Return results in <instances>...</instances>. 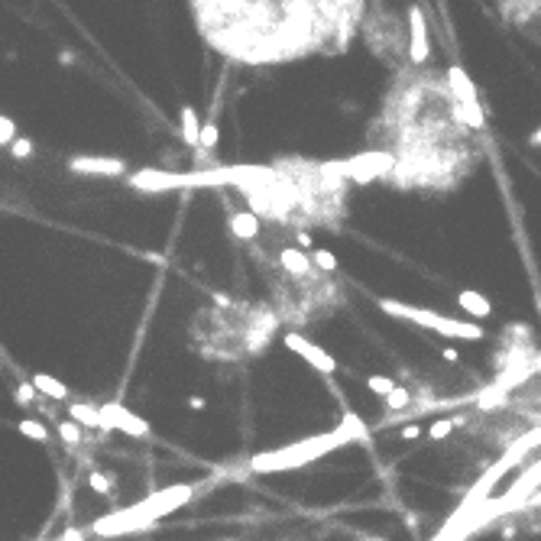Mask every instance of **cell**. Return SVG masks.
<instances>
[{"instance_id": "obj_8", "label": "cell", "mask_w": 541, "mask_h": 541, "mask_svg": "<svg viewBox=\"0 0 541 541\" xmlns=\"http://www.w3.org/2000/svg\"><path fill=\"white\" fill-rule=\"evenodd\" d=\"M409 32H412L409 59H412L415 65L428 62V52H431V46H428V23H424V17H422L418 7H409Z\"/></svg>"}, {"instance_id": "obj_32", "label": "cell", "mask_w": 541, "mask_h": 541, "mask_svg": "<svg viewBox=\"0 0 541 541\" xmlns=\"http://www.w3.org/2000/svg\"><path fill=\"white\" fill-rule=\"evenodd\" d=\"M529 143H531V146H541V127H538V130H535V133H531V137H529Z\"/></svg>"}, {"instance_id": "obj_31", "label": "cell", "mask_w": 541, "mask_h": 541, "mask_svg": "<svg viewBox=\"0 0 541 541\" xmlns=\"http://www.w3.org/2000/svg\"><path fill=\"white\" fill-rule=\"evenodd\" d=\"M188 405H191V409H204V399H201V395H191Z\"/></svg>"}, {"instance_id": "obj_28", "label": "cell", "mask_w": 541, "mask_h": 541, "mask_svg": "<svg viewBox=\"0 0 541 541\" xmlns=\"http://www.w3.org/2000/svg\"><path fill=\"white\" fill-rule=\"evenodd\" d=\"M59 541H85V531H81V529H68Z\"/></svg>"}, {"instance_id": "obj_6", "label": "cell", "mask_w": 541, "mask_h": 541, "mask_svg": "<svg viewBox=\"0 0 541 541\" xmlns=\"http://www.w3.org/2000/svg\"><path fill=\"white\" fill-rule=\"evenodd\" d=\"M282 340H286V347L292 353H298L302 360L311 366V370H318L321 376H334L337 373V360L331 357L324 347H318V344H311V340L305 337V334H295V331H286L282 334Z\"/></svg>"}, {"instance_id": "obj_1", "label": "cell", "mask_w": 541, "mask_h": 541, "mask_svg": "<svg viewBox=\"0 0 541 541\" xmlns=\"http://www.w3.org/2000/svg\"><path fill=\"white\" fill-rule=\"evenodd\" d=\"M357 437H366V424H363L357 415H344V424H340L337 431L308 437V441H302V444L282 447V451L256 454L253 460H250V470H253V473H279V470L305 467V464H311V460L324 457L331 447H340V444H347V441H357Z\"/></svg>"}, {"instance_id": "obj_15", "label": "cell", "mask_w": 541, "mask_h": 541, "mask_svg": "<svg viewBox=\"0 0 541 541\" xmlns=\"http://www.w3.org/2000/svg\"><path fill=\"white\" fill-rule=\"evenodd\" d=\"M382 402H386V412L399 415V412H409V409H412L415 395L409 393V386H399V382H395V389H393V393H389V395H386ZM393 415H389V418H393Z\"/></svg>"}, {"instance_id": "obj_16", "label": "cell", "mask_w": 541, "mask_h": 541, "mask_svg": "<svg viewBox=\"0 0 541 541\" xmlns=\"http://www.w3.org/2000/svg\"><path fill=\"white\" fill-rule=\"evenodd\" d=\"M17 431L20 435H26L30 441H49V431H46V424L43 422H32V418H23V422H17Z\"/></svg>"}, {"instance_id": "obj_2", "label": "cell", "mask_w": 541, "mask_h": 541, "mask_svg": "<svg viewBox=\"0 0 541 541\" xmlns=\"http://www.w3.org/2000/svg\"><path fill=\"white\" fill-rule=\"evenodd\" d=\"M191 496H195V486H191V483H179V486H169V489H156V493H149L143 502H137V506L97 519L95 525H91V531L101 535V538H114V535H127V531L153 529L162 515H169V512H175L179 506H185Z\"/></svg>"}, {"instance_id": "obj_17", "label": "cell", "mask_w": 541, "mask_h": 541, "mask_svg": "<svg viewBox=\"0 0 541 541\" xmlns=\"http://www.w3.org/2000/svg\"><path fill=\"white\" fill-rule=\"evenodd\" d=\"M88 486L95 489L97 496H114V480L107 477V473H101V470H95V473L88 477Z\"/></svg>"}, {"instance_id": "obj_7", "label": "cell", "mask_w": 541, "mask_h": 541, "mask_svg": "<svg viewBox=\"0 0 541 541\" xmlns=\"http://www.w3.org/2000/svg\"><path fill=\"white\" fill-rule=\"evenodd\" d=\"M68 169L78 172V175H104V179H117V175H127V162L110 159V156H75V159H68Z\"/></svg>"}, {"instance_id": "obj_13", "label": "cell", "mask_w": 541, "mask_h": 541, "mask_svg": "<svg viewBox=\"0 0 541 541\" xmlns=\"http://www.w3.org/2000/svg\"><path fill=\"white\" fill-rule=\"evenodd\" d=\"M179 120H181V143L185 146H191V149H198V137H201V120H198V114H195V107H181V114H179Z\"/></svg>"}, {"instance_id": "obj_19", "label": "cell", "mask_w": 541, "mask_h": 541, "mask_svg": "<svg viewBox=\"0 0 541 541\" xmlns=\"http://www.w3.org/2000/svg\"><path fill=\"white\" fill-rule=\"evenodd\" d=\"M59 437H62L65 444H81L85 441V431H81V424H75V422H62L59 424Z\"/></svg>"}, {"instance_id": "obj_34", "label": "cell", "mask_w": 541, "mask_h": 541, "mask_svg": "<svg viewBox=\"0 0 541 541\" xmlns=\"http://www.w3.org/2000/svg\"><path fill=\"white\" fill-rule=\"evenodd\" d=\"M360 541H386V538H376V535H373V538H360Z\"/></svg>"}, {"instance_id": "obj_3", "label": "cell", "mask_w": 541, "mask_h": 541, "mask_svg": "<svg viewBox=\"0 0 541 541\" xmlns=\"http://www.w3.org/2000/svg\"><path fill=\"white\" fill-rule=\"evenodd\" d=\"M380 308L386 315H393L399 321H412L418 328H428L435 334H444V337H457V340H483L486 331L473 324V321H457V318H444L437 311H428V308H415V305H405V302H395V298H380Z\"/></svg>"}, {"instance_id": "obj_11", "label": "cell", "mask_w": 541, "mask_h": 541, "mask_svg": "<svg viewBox=\"0 0 541 541\" xmlns=\"http://www.w3.org/2000/svg\"><path fill=\"white\" fill-rule=\"evenodd\" d=\"M227 227H230V234L237 240H253L259 234V217L253 211H234L227 217Z\"/></svg>"}, {"instance_id": "obj_24", "label": "cell", "mask_w": 541, "mask_h": 541, "mask_svg": "<svg viewBox=\"0 0 541 541\" xmlns=\"http://www.w3.org/2000/svg\"><path fill=\"white\" fill-rule=\"evenodd\" d=\"M13 139H17V124L0 114V146H10Z\"/></svg>"}, {"instance_id": "obj_23", "label": "cell", "mask_w": 541, "mask_h": 541, "mask_svg": "<svg viewBox=\"0 0 541 541\" xmlns=\"http://www.w3.org/2000/svg\"><path fill=\"white\" fill-rule=\"evenodd\" d=\"M10 156H13V159H30V156H32V143L26 137H17L10 143Z\"/></svg>"}, {"instance_id": "obj_18", "label": "cell", "mask_w": 541, "mask_h": 541, "mask_svg": "<svg viewBox=\"0 0 541 541\" xmlns=\"http://www.w3.org/2000/svg\"><path fill=\"white\" fill-rule=\"evenodd\" d=\"M366 389H370L373 395L386 399V395L395 389V380H389V376H366Z\"/></svg>"}, {"instance_id": "obj_21", "label": "cell", "mask_w": 541, "mask_h": 541, "mask_svg": "<svg viewBox=\"0 0 541 541\" xmlns=\"http://www.w3.org/2000/svg\"><path fill=\"white\" fill-rule=\"evenodd\" d=\"M311 263L318 269H324V273H337V256L331 250H311Z\"/></svg>"}, {"instance_id": "obj_10", "label": "cell", "mask_w": 541, "mask_h": 541, "mask_svg": "<svg viewBox=\"0 0 541 541\" xmlns=\"http://www.w3.org/2000/svg\"><path fill=\"white\" fill-rule=\"evenodd\" d=\"M457 305L464 308L470 318H477V321H483V318H489V315H493L489 298L483 295V292H477V288H464V292L457 295Z\"/></svg>"}, {"instance_id": "obj_20", "label": "cell", "mask_w": 541, "mask_h": 541, "mask_svg": "<svg viewBox=\"0 0 541 541\" xmlns=\"http://www.w3.org/2000/svg\"><path fill=\"white\" fill-rule=\"evenodd\" d=\"M214 146H217V127H214V120H204L201 137H198V149H201V153H211Z\"/></svg>"}, {"instance_id": "obj_26", "label": "cell", "mask_w": 541, "mask_h": 541, "mask_svg": "<svg viewBox=\"0 0 541 541\" xmlns=\"http://www.w3.org/2000/svg\"><path fill=\"white\" fill-rule=\"evenodd\" d=\"M399 437H402V441H415V437H422V428H418V424H405L402 431H399Z\"/></svg>"}, {"instance_id": "obj_25", "label": "cell", "mask_w": 541, "mask_h": 541, "mask_svg": "<svg viewBox=\"0 0 541 541\" xmlns=\"http://www.w3.org/2000/svg\"><path fill=\"white\" fill-rule=\"evenodd\" d=\"M13 399H17L20 405H30L32 399H36V386H32V382H20L17 393H13Z\"/></svg>"}, {"instance_id": "obj_27", "label": "cell", "mask_w": 541, "mask_h": 541, "mask_svg": "<svg viewBox=\"0 0 541 541\" xmlns=\"http://www.w3.org/2000/svg\"><path fill=\"white\" fill-rule=\"evenodd\" d=\"M295 240H298V246H302V250H315V240H311V234H308V230H295Z\"/></svg>"}, {"instance_id": "obj_12", "label": "cell", "mask_w": 541, "mask_h": 541, "mask_svg": "<svg viewBox=\"0 0 541 541\" xmlns=\"http://www.w3.org/2000/svg\"><path fill=\"white\" fill-rule=\"evenodd\" d=\"M32 386H36V393H43V395H49V399H55V402H65L68 399V386H65L62 380H55V376H49V373H36L32 376Z\"/></svg>"}, {"instance_id": "obj_14", "label": "cell", "mask_w": 541, "mask_h": 541, "mask_svg": "<svg viewBox=\"0 0 541 541\" xmlns=\"http://www.w3.org/2000/svg\"><path fill=\"white\" fill-rule=\"evenodd\" d=\"M68 415H72V422L81 424V428H101V412H97V405H91V402H72L68 405Z\"/></svg>"}, {"instance_id": "obj_29", "label": "cell", "mask_w": 541, "mask_h": 541, "mask_svg": "<svg viewBox=\"0 0 541 541\" xmlns=\"http://www.w3.org/2000/svg\"><path fill=\"white\" fill-rule=\"evenodd\" d=\"M418 525H422V522H418V515H415V512H405V529H409V531H418Z\"/></svg>"}, {"instance_id": "obj_33", "label": "cell", "mask_w": 541, "mask_h": 541, "mask_svg": "<svg viewBox=\"0 0 541 541\" xmlns=\"http://www.w3.org/2000/svg\"><path fill=\"white\" fill-rule=\"evenodd\" d=\"M502 538H506V541L515 538V525H506V529H502Z\"/></svg>"}, {"instance_id": "obj_35", "label": "cell", "mask_w": 541, "mask_h": 541, "mask_svg": "<svg viewBox=\"0 0 541 541\" xmlns=\"http://www.w3.org/2000/svg\"><path fill=\"white\" fill-rule=\"evenodd\" d=\"M224 541H234V538H224Z\"/></svg>"}, {"instance_id": "obj_22", "label": "cell", "mask_w": 541, "mask_h": 541, "mask_svg": "<svg viewBox=\"0 0 541 541\" xmlns=\"http://www.w3.org/2000/svg\"><path fill=\"white\" fill-rule=\"evenodd\" d=\"M451 431H454V422H451V418H437V422H431V428H428V437H431V441H444Z\"/></svg>"}, {"instance_id": "obj_4", "label": "cell", "mask_w": 541, "mask_h": 541, "mask_svg": "<svg viewBox=\"0 0 541 541\" xmlns=\"http://www.w3.org/2000/svg\"><path fill=\"white\" fill-rule=\"evenodd\" d=\"M97 412H101V428L104 431H120V435H127V437H149V422L139 418L137 412H130L127 405L104 402V405H97Z\"/></svg>"}, {"instance_id": "obj_9", "label": "cell", "mask_w": 541, "mask_h": 541, "mask_svg": "<svg viewBox=\"0 0 541 541\" xmlns=\"http://www.w3.org/2000/svg\"><path fill=\"white\" fill-rule=\"evenodd\" d=\"M279 263H282V269H286V273H292L295 279H321L318 273H315L311 256L302 253V250H295V246H286V250L279 253Z\"/></svg>"}, {"instance_id": "obj_5", "label": "cell", "mask_w": 541, "mask_h": 541, "mask_svg": "<svg viewBox=\"0 0 541 541\" xmlns=\"http://www.w3.org/2000/svg\"><path fill=\"white\" fill-rule=\"evenodd\" d=\"M393 166H395L393 153H360V156L344 162V175L353 181H376V179H389Z\"/></svg>"}, {"instance_id": "obj_30", "label": "cell", "mask_w": 541, "mask_h": 541, "mask_svg": "<svg viewBox=\"0 0 541 541\" xmlns=\"http://www.w3.org/2000/svg\"><path fill=\"white\" fill-rule=\"evenodd\" d=\"M441 357H444V363H457V360H460L454 347H444V351H441Z\"/></svg>"}]
</instances>
